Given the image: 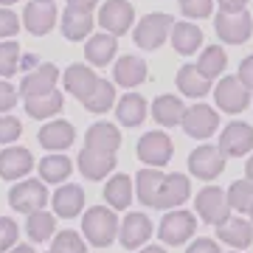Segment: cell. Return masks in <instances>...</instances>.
<instances>
[{"label":"cell","mask_w":253,"mask_h":253,"mask_svg":"<svg viewBox=\"0 0 253 253\" xmlns=\"http://www.w3.org/2000/svg\"><path fill=\"white\" fill-rule=\"evenodd\" d=\"M214 28H217V37L225 42V45H242L248 42V37L253 34V17L248 11H222L214 17Z\"/></svg>","instance_id":"9"},{"label":"cell","mask_w":253,"mask_h":253,"mask_svg":"<svg viewBox=\"0 0 253 253\" xmlns=\"http://www.w3.org/2000/svg\"><path fill=\"white\" fill-rule=\"evenodd\" d=\"M118 239H121V245H124L126 251H141L152 239V219L146 217L144 211H129L121 219Z\"/></svg>","instance_id":"17"},{"label":"cell","mask_w":253,"mask_h":253,"mask_svg":"<svg viewBox=\"0 0 253 253\" xmlns=\"http://www.w3.org/2000/svg\"><path fill=\"white\" fill-rule=\"evenodd\" d=\"M248 217H251V219H253V208H251V214H248Z\"/></svg>","instance_id":"56"},{"label":"cell","mask_w":253,"mask_h":253,"mask_svg":"<svg viewBox=\"0 0 253 253\" xmlns=\"http://www.w3.org/2000/svg\"><path fill=\"white\" fill-rule=\"evenodd\" d=\"M51 206H54V214L62 219L79 217L82 211H84V189L76 186V183H62L51 194Z\"/></svg>","instance_id":"22"},{"label":"cell","mask_w":253,"mask_h":253,"mask_svg":"<svg viewBox=\"0 0 253 253\" xmlns=\"http://www.w3.org/2000/svg\"><path fill=\"white\" fill-rule=\"evenodd\" d=\"M163 177H166L163 172H158V169H149V166L138 172V177H135V197L141 200L144 206L155 208V203H158V194H161Z\"/></svg>","instance_id":"34"},{"label":"cell","mask_w":253,"mask_h":253,"mask_svg":"<svg viewBox=\"0 0 253 253\" xmlns=\"http://www.w3.org/2000/svg\"><path fill=\"white\" fill-rule=\"evenodd\" d=\"M84 146L101 155H116L121 146V129L110 121H96L84 132Z\"/></svg>","instance_id":"20"},{"label":"cell","mask_w":253,"mask_h":253,"mask_svg":"<svg viewBox=\"0 0 253 253\" xmlns=\"http://www.w3.org/2000/svg\"><path fill=\"white\" fill-rule=\"evenodd\" d=\"M26 234H28V239H34V242H48V239H54L56 236V214H51L45 208L28 214Z\"/></svg>","instance_id":"35"},{"label":"cell","mask_w":253,"mask_h":253,"mask_svg":"<svg viewBox=\"0 0 253 253\" xmlns=\"http://www.w3.org/2000/svg\"><path fill=\"white\" fill-rule=\"evenodd\" d=\"M99 79H101V76H96L93 65L73 62V65H68V68H65V73H62V87H65V93H68V96L84 101L93 90H96Z\"/></svg>","instance_id":"14"},{"label":"cell","mask_w":253,"mask_h":253,"mask_svg":"<svg viewBox=\"0 0 253 253\" xmlns=\"http://www.w3.org/2000/svg\"><path fill=\"white\" fill-rule=\"evenodd\" d=\"M51 203V191H48V183H42L40 177H26V180H17L9 191V206L17 211V214H34V211H42V208Z\"/></svg>","instance_id":"3"},{"label":"cell","mask_w":253,"mask_h":253,"mask_svg":"<svg viewBox=\"0 0 253 253\" xmlns=\"http://www.w3.org/2000/svg\"><path fill=\"white\" fill-rule=\"evenodd\" d=\"M37 141L48 152H65L76 141V126L71 121H65V118H51V121H45V124L40 126Z\"/></svg>","instance_id":"15"},{"label":"cell","mask_w":253,"mask_h":253,"mask_svg":"<svg viewBox=\"0 0 253 253\" xmlns=\"http://www.w3.org/2000/svg\"><path fill=\"white\" fill-rule=\"evenodd\" d=\"M96 23L101 26V31L107 34H126L129 28H135V9L129 0H107L99 6V14H96Z\"/></svg>","instance_id":"8"},{"label":"cell","mask_w":253,"mask_h":253,"mask_svg":"<svg viewBox=\"0 0 253 253\" xmlns=\"http://www.w3.org/2000/svg\"><path fill=\"white\" fill-rule=\"evenodd\" d=\"M146 76H149V68H146V62L135 54L118 56L116 65H113V82L121 84V87H126V90L141 87V84L146 82Z\"/></svg>","instance_id":"19"},{"label":"cell","mask_w":253,"mask_h":253,"mask_svg":"<svg viewBox=\"0 0 253 253\" xmlns=\"http://www.w3.org/2000/svg\"><path fill=\"white\" fill-rule=\"evenodd\" d=\"M14 3H17V0H0V6H6V9H11Z\"/></svg>","instance_id":"54"},{"label":"cell","mask_w":253,"mask_h":253,"mask_svg":"<svg viewBox=\"0 0 253 253\" xmlns=\"http://www.w3.org/2000/svg\"><path fill=\"white\" fill-rule=\"evenodd\" d=\"M20 26H23V17H17V11L0 6V40H11V37H17Z\"/></svg>","instance_id":"44"},{"label":"cell","mask_w":253,"mask_h":253,"mask_svg":"<svg viewBox=\"0 0 253 253\" xmlns=\"http://www.w3.org/2000/svg\"><path fill=\"white\" fill-rule=\"evenodd\" d=\"M194 231H197V217L191 211L172 208V211H166V217L158 225V239L169 248H180L194 236Z\"/></svg>","instance_id":"5"},{"label":"cell","mask_w":253,"mask_h":253,"mask_svg":"<svg viewBox=\"0 0 253 253\" xmlns=\"http://www.w3.org/2000/svg\"><path fill=\"white\" fill-rule=\"evenodd\" d=\"M138 161L146 163L149 169H161L166 163L172 161L174 155V144L172 138L166 135L163 129H152V132H144V135L138 138Z\"/></svg>","instance_id":"7"},{"label":"cell","mask_w":253,"mask_h":253,"mask_svg":"<svg viewBox=\"0 0 253 253\" xmlns=\"http://www.w3.org/2000/svg\"><path fill=\"white\" fill-rule=\"evenodd\" d=\"M169 42L174 45V51L180 56H191L203 48V31H200L191 20H174Z\"/></svg>","instance_id":"28"},{"label":"cell","mask_w":253,"mask_h":253,"mask_svg":"<svg viewBox=\"0 0 253 253\" xmlns=\"http://www.w3.org/2000/svg\"><path fill=\"white\" fill-rule=\"evenodd\" d=\"M118 54V37L107 34V31H99L93 34L87 42H84V59L93 68H107Z\"/></svg>","instance_id":"24"},{"label":"cell","mask_w":253,"mask_h":253,"mask_svg":"<svg viewBox=\"0 0 253 253\" xmlns=\"http://www.w3.org/2000/svg\"><path fill=\"white\" fill-rule=\"evenodd\" d=\"M225 158L228 155L214 144H203L197 149H191L189 155V172L191 177H197V180H217L219 174L225 172Z\"/></svg>","instance_id":"6"},{"label":"cell","mask_w":253,"mask_h":253,"mask_svg":"<svg viewBox=\"0 0 253 253\" xmlns=\"http://www.w3.org/2000/svg\"><path fill=\"white\" fill-rule=\"evenodd\" d=\"M59 68H56L54 62H42L40 68H34V71L23 73V82H20V96L23 99H34V96H45V93H54L59 90L56 84H59Z\"/></svg>","instance_id":"12"},{"label":"cell","mask_w":253,"mask_h":253,"mask_svg":"<svg viewBox=\"0 0 253 253\" xmlns=\"http://www.w3.org/2000/svg\"><path fill=\"white\" fill-rule=\"evenodd\" d=\"M93 26H96V17L93 11H79V9H68L62 11V37L68 42H84L93 37Z\"/></svg>","instance_id":"27"},{"label":"cell","mask_w":253,"mask_h":253,"mask_svg":"<svg viewBox=\"0 0 253 253\" xmlns=\"http://www.w3.org/2000/svg\"><path fill=\"white\" fill-rule=\"evenodd\" d=\"M228 203L234 211L239 214H251L253 208V183L245 177V180H234L228 186Z\"/></svg>","instance_id":"39"},{"label":"cell","mask_w":253,"mask_h":253,"mask_svg":"<svg viewBox=\"0 0 253 253\" xmlns=\"http://www.w3.org/2000/svg\"><path fill=\"white\" fill-rule=\"evenodd\" d=\"M121 222L116 217V208L110 206H90L82 217V234L93 248H107L118 239Z\"/></svg>","instance_id":"1"},{"label":"cell","mask_w":253,"mask_h":253,"mask_svg":"<svg viewBox=\"0 0 253 253\" xmlns=\"http://www.w3.org/2000/svg\"><path fill=\"white\" fill-rule=\"evenodd\" d=\"M180 11L186 20H206L214 14V0H180Z\"/></svg>","instance_id":"42"},{"label":"cell","mask_w":253,"mask_h":253,"mask_svg":"<svg viewBox=\"0 0 253 253\" xmlns=\"http://www.w3.org/2000/svg\"><path fill=\"white\" fill-rule=\"evenodd\" d=\"M34 172V155L31 149L20 144H11L0 152V177L9 183H17V180H26L28 174Z\"/></svg>","instance_id":"13"},{"label":"cell","mask_w":253,"mask_h":253,"mask_svg":"<svg viewBox=\"0 0 253 253\" xmlns=\"http://www.w3.org/2000/svg\"><path fill=\"white\" fill-rule=\"evenodd\" d=\"M239 79H242V84L248 87V90H253V54H248L239 62V73H236Z\"/></svg>","instance_id":"47"},{"label":"cell","mask_w":253,"mask_h":253,"mask_svg":"<svg viewBox=\"0 0 253 253\" xmlns=\"http://www.w3.org/2000/svg\"><path fill=\"white\" fill-rule=\"evenodd\" d=\"M180 126L194 141H208L219 129V110L208 107V104H189Z\"/></svg>","instance_id":"11"},{"label":"cell","mask_w":253,"mask_h":253,"mask_svg":"<svg viewBox=\"0 0 253 253\" xmlns=\"http://www.w3.org/2000/svg\"><path fill=\"white\" fill-rule=\"evenodd\" d=\"M186 253H222L219 251V245L214 239H206V236H197L194 242L186 248Z\"/></svg>","instance_id":"46"},{"label":"cell","mask_w":253,"mask_h":253,"mask_svg":"<svg viewBox=\"0 0 253 253\" xmlns=\"http://www.w3.org/2000/svg\"><path fill=\"white\" fill-rule=\"evenodd\" d=\"M191 194V180L186 174H166L161 183V194H158V203L155 208H161V211H172V208H180Z\"/></svg>","instance_id":"21"},{"label":"cell","mask_w":253,"mask_h":253,"mask_svg":"<svg viewBox=\"0 0 253 253\" xmlns=\"http://www.w3.org/2000/svg\"><path fill=\"white\" fill-rule=\"evenodd\" d=\"M138 253H169V251H166L163 245H144Z\"/></svg>","instance_id":"51"},{"label":"cell","mask_w":253,"mask_h":253,"mask_svg":"<svg viewBox=\"0 0 253 253\" xmlns=\"http://www.w3.org/2000/svg\"><path fill=\"white\" fill-rule=\"evenodd\" d=\"M17 99H23L17 87L9 79H0V116L3 113H11V110L17 107Z\"/></svg>","instance_id":"45"},{"label":"cell","mask_w":253,"mask_h":253,"mask_svg":"<svg viewBox=\"0 0 253 253\" xmlns=\"http://www.w3.org/2000/svg\"><path fill=\"white\" fill-rule=\"evenodd\" d=\"M23 48L14 40H0V79H11L20 71Z\"/></svg>","instance_id":"38"},{"label":"cell","mask_w":253,"mask_h":253,"mask_svg":"<svg viewBox=\"0 0 253 253\" xmlns=\"http://www.w3.org/2000/svg\"><path fill=\"white\" fill-rule=\"evenodd\" d=\"M217 239L219 242L231 245L234 251H245L248 245L253 242V225L251 219H242V217H231L228 222L217 228Z\"/></svg>","instance_id":"33"},{"label":"cell","mask_w":253,"mask_h":253,"mask_svg":"<svg viewBox=\"0 0 253 253\" xmlns=\"http://www.w3.org/2000/svg\"><path fill=\"white\" fill-rule=\"evenodd\" d=\"M149 116V101L135 90H126L116 101V118L121 126H141Z\"/></svg>","instance_id":"25"},{"label":"cell","mask_w":253,"mask_h":253,"mask_svg":"<svg viewBox=\"0 0 253 253\" xmlns=\"http://www.w3.org/2000/svg\"><path fill=\"white\" fill-rule=\"evenodd\" d=\"M76 163H79V172L84 174V180H107V177H113L110 172H116V155H101V152H93V149H82L79 158H76Z\"/></svg>","instance_id":"23"},{"label":"cell","mask_w":253,"mask_h":253,"mask_svg":"<svg viewBox=\"0 0 253 253\" xmlns=\"http://www.w3.org/2000/svg\"><path fill=\"white\" fill-rule=\"evenodd\" d=\"M245 177L253 183V152L248 155V161H245Z\"/></svg>","instance_id":"52"},{"label":"cell","mask_w":253,"mask_h":253,"mask_svg":"<svg viewBox=\"0 0 253 253\" xmlns=\"http://www.w3.org/2000/svg\"><path fill=\"white\" fill-rule=\"evenodd\" d=\"M116 82H107V79H99V84H96V90L87 96V99L82 101V107L87 110V113H96V116H101V113H107L110 107H116Z\"/></svg>","instance_id":"36"},{"label":"cell","mask_w":253,"mask_h":253,"mask_svg":"<svg viewBox=\"0 0 253 253\" xmlns=\"http://www.w3.org/2000/svg\"><path fill=\"white\" fill-rule=\"evenodd\" d=\"M48 253H51V251H48Z\"/></svg>","instance_id":"58"},{"label":"cell","mask_w":253,"mask_h":253,"mask_svg":"<svg viewBox=\"0 0 253 253\" xmlns=\"http://www.w3.org/2000/svg\"><path fill=\"white\" fill-rule=\"evenodd\" d=\"M135 197V180L129 174H113L107 177V186H104V200H107L110 208L116 211H126L129 203Z\"/></svg>","instance_id":"32"},{"label":"cell","mask_w":253,"mask_h":253,"mask_svg":"<svg viewBox=\"0 0 253 253\" xmlns=\"http://www.w3.org/2000/svg\"><path fill=\"white\" fill-rule=\"evenodd\" d=\"M23 28L34 37H45L56 28V20H59V11H56L54 3H40V0H31L26 9H23Z\"/></svg>","instance_id":"16"},{"label":"cell","mask_w":253,"mask_h":253,"mask_svg":"<svg viewBox=\"0 0 253 253\" xmlns=\"http://www.w3.org/2000/svg\"><path fill=\"white\" fill-rule=\"evenodd\" d=\"M217 3H219V9L222 11H242L251 0H217Z\"/></svg>","instance_id":"50"},{"label":"cell","mask_w":253,"mask_h":253,"mask_svg":"<svg viewBox=\"0 0 253 253\" xmlns=\"http://www.w3.org/2000/svg\"><path fill=\"white\" fill-rule=\"evenodd\" d=\"M194 208H197V217L206 222V225H214L219 228L222 222L231 219V203H228V191H222L219 186H211L208 183L206 189L197 191L194 197Z\"/></svg>","instance_id":"4"},{"label":"cell","mask_w":253,"mask_h":253,"mask_svg":"<svg viewBox=\"0 0 253 253\" xmlns=\"http://www.w3.org/2000/svg\"><path fill=\"white\" fill-rule=\"evenodd\" d=\"M23 107H26L28 118H37V121H51L62 113L65 107V96L62 90L45 93V96H34V99H23Z\"/></svg>","instance_id":"31"},{"label":"cell","mask_w":253,"mask_h":253,"mask_svg":"<svg viewBox=\"0 0 253 253\" xmlns=\"http://www.w3.org/2000/svg\"><path fill=\"white\" fill-rule=\"evenodd\" d=\"M40 3H54V0H40Z\"/></svg>","instance_id":"55"},{"label":"cell","mask_w":253,"mask_h":253,"mask_svg":"<svg viewBox=\"0 0 253 253\" xmlns=\"http://www.w3.org/2000/svg\"><path fill=\"white\" fill-rule=\"evenodd\" d=\"M152 118L158 126H180L183 116H186V104H183L180 96L174 93H161L152 99Z\"/></svg>","instance_id":"26"},{"label":"cell","mask_w":253,"mask_h":253,"mask_svg":"<svg viewBox=\"0 0 253 253\" xmlns=\"http://www.w3.org/2000/svg\"><path fill=\"white\" fill-rule=\"evenodd\" d=\"M177 90L183 96H189V99H206L208 93H211V79H208L206 73L200 71L197 65H183L180 71H177Z\"/></svg>","instance_id":"30"},{"label":"cell","mask_w":253,"mask_h":253,"mask_svg":"<svg viewBox=\"0 0 253 253\" xmlns=\"http://www.w3.org/2000/svg\"><path fill=\"white\" fill-rule=\"evenodd\" d=\"M231 253H242V251H231Z\"/></svg>","instance_id":"57"},{"label":"cell","mask_w":253,"mask_h":253,"mask_svg":"<svg viewBox=\"0 0 253 253\" xmlns=\"http://www.w3.org/2000/svg\"><path fill=\"white\" fill-rule=\"evenodd\" d=\"M20 135H23V121H20L17 116L3 113V116H0V146L17 144Z\"/></svg>","instance_id":"41"},{"label":"cell","mask_w":253,"mask_h":253,"mask_svg":"<svg viewBox=\"0 0 253 253\" xmlns=\"http://www.w3.org/2000/svg\"><path fill=\"white\" fill-rule=\"evenodd\" d=\"M20 239V228L11 217H0V253H9Z\"/></svg>","instance_id":"43"},{"label":"cell","mask_w":253,"mask_h":253,"mask_svg":"<svg viewBox=\"0 0 253 253\" xmlns=\"http://www.w3.org/2000/svg\"><path fill=\"white\" fill-rule=\"evenodd\" d=\"M84 234H76V231H59V234L51 239V253H87V239H82Z\"/></svg>","instance_id":"40"},{"label":"cell","mask_w":253,"mask_h":253,"mask_svg":"<svg viewBox=\"0 0 253 253\" xmlns=\"http://www.w3.org/2000/svg\"><path fill=\"white\" fill-rule=\"evenodd\" d=\"M197 68L206 73L211 82H214L219 73L228 68V54H225V48H222V45H206L203 51H200V56H197Z\"/></svg>","instance_id":"37"},{"label":"cell","mask_w":253,"mask_h":253,"mask_svg":"<svg viewBox=\"0 0 253 253\" xmlns=\"http://www.w3.org/2000/svg\"><path fill=\"white\" fill-rule=\"evenodd\" d=\"M219 149H222L228 158L251 155V149H253V126L245 124V121H231V124H225L222 132H219Z\"/></svg>","instance_id":"18"},{"label":"cell","mask_w":253,"mask_h":253,"mask_svg":"<svg viewBox=\"0 0 253 253\" xmlns=\"http://www.w3.org/2000/svg\"><path fill=\"white\" fill-rule=\"evenodd\" d=\"M37 172H40V180L42 183L62 186V183H68V177L73 174V161L65 152H51V155H45V158L40 161Z\"/></svg>","instance_id":"29"},{"label":"cell","mask_w":253,"mask_h":253,"mask_svg":"<svg viewBox=\"0 0 253 253\" xmlns=\"http://www.w3.org/2000/svg\"><path fill=\"white\" fill-rule=\"evenodd\" d=\"M9 253H37V251H34V245H14Z\"/></svg>","instance_id":"53"},{"label":"cell","mask_w":253,"mask_h":253,"mask_svg":"<svg viewBox=\"0 0 253 253\" xmlns=\"http://www.w3.org/2000/svg\"><path fill=\"white\" fill-rule=\"evenodd\" d=\"M172 26H174V17L172 14H163V11H152L135 23L132 28V40H135L138 48L144 51H158V48L172 37Z\"/></svg>","instance_id":"2"},{"label":"cell","mask_w":253,"mask_h":253,"mask_svg":"<svg viewBox=\"0 0 253 253\" xmlns=\"http://www.w3.org/2000/svg\"><path fill=\"white\" fill-rule=\"evenodd\" d=\"M68 9H79V11H93L99 6V0H65Z\"/></svg>","instance_id":"48"},{"label":"cell","mask_w":253,"mask_h":253,"mask_svg":"<svg viewBox=\"0 0 253 253\" xmlns=\"http://www.w3.org/2000/svg\"><path fill=\"white\" fill-rule=\"evenodd\" d=\"M40 56L37 54H23V59H20V71L23 73H28V71H34V68H40Z\"/></svg>","instance_id":"49"},{"label":"cell","mask_w":253,"mask_h":253,"mask_svg":"<svg viewBox=\"0 0 253 253\" xmlns=\"http://www.w3.org/2000/svg\"><path fill=\"white\" fill-rule=\"evenodd\" d=\"M214 104H217L219 113H242V110L251 107V90L242 84L239 76H222L219 84L214 87Z\"/></svg>","instance_id":"10"}]
</instances>
